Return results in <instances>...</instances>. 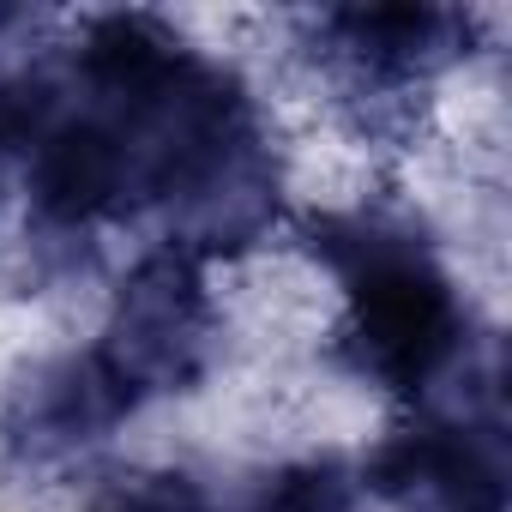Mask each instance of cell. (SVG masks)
<instances>
[{
  "label": "cell",
  "instance_id": "cell-1",
  "mask_svg": "<svg viewBox=\"0 0 512 512\" xmlns=\"http://www.w3.org/2000/svg\"><path fill=\"white\" fill-rule=\"evenodd\" d=\"M302 247L338 284L344 374L428 410V392L470 362V302L428 229L386 199H356L302 217Z\"/></svg>",
  "mask_w": 512,
  "mask_h": 512
},
{
  "label": "cell",
  "instance_id": "cell-2",
  "mask_svg": "<svg viewBox=\"0 0 512 512\" xmlns=\"http://www.w3.org/2000/svg\"><path fill=\"white\" fill-rule=\"evenodd\" d=\"M91 350L121 374L139 404L157 392L199 386L217 350V302L205 266L181 247H151L115 284Z\"/></svg>",
  "mask_w": 512,
  "mask_h": 512
},
{
  "label": "cell",
  "instance_id": "cell-3",
  "mask_svg": "<svg viewBox=\"0 0 512 512\" xmlns=\"http://www.w3.org/2000/svg\"><path fill=\"white\" fill-rule=\"evenodd\" d=\"M356 488L410 512H506L500 416L410 410L356 470Z\"/></svg>",
  "mask_w": 512,
  "mask_h": 512
},
{
  "label": "cell",
  "instance_id": "cell-4",
  "mask_svg": "<svg viewBox=\"0 0 512 512\" xmlns=\"http://www.w3.org/2000/svg\"><path fill=\"white\" fill-rule=\"evenodd\" d=\"M133 410H139V398L85 344V350L37 362L25 374V386H13V398H7V446H13L19 464L55 470V464H73V458L97 452Z\"/></svg>",
  "mask_w": 512,
  "mask_h": 512
},
{
  "label": "cell",
  "instance_id": "cell-5",
  "mask_svg": "<svg viewBox=\"0 0 512 512\" xmlns=\"http://www.w3.org/2000/svg\"><path fill=\"white\" fill-rule=\"evenodd\" d=\"M362 488H356V470L338 464V458H302V464H284L260 494L247 500V512H356Z\"/></svg>",
  "mask_w": 512,
  "mask_h": 512
},
{
  "label": "cell",
  "instance_id": "cell-6",
  "mask_svg": "<svg viewBox=\"0 0 512 512\" xmlns=\"http://www.w3.org/2000/svg\"><path fill=\"white\" fill-rule=\"evenodd\" d=\"M85 512H217V506L199 476L163 464V470H127V476L103 482Z\"/></svg>",
  "mask_w": 512,
  "mask_h": 512
},
{
  "label": "cell",
  "instance_id": "cell-7",
  "mask_svg": "<svg viewBox=\"0 0 512 512\" xmlns=\"http://www.w3.org/2000/svg\"><path fill=\"white\" fill-rule=\"evenodd\" d=\"M55 85L49 79H31V73H7L0 67V175H7L19 157H31L37 133L49 127L55 115Z\"/></svg>",
  "mask_w": 512,
  "mask_h": 512
}]
</instances>
